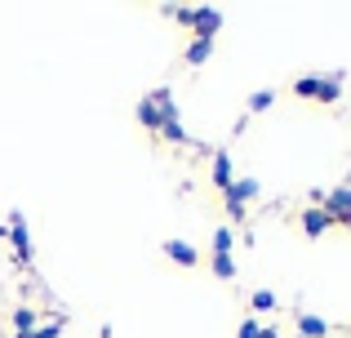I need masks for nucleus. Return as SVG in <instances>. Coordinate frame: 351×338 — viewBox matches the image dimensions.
<instances>
[{"instance_id": "obj_1", "label": "nucleus", "mask_w": 351, "mask_h": 338, "mask_svg": "<svg viewBox=\"0 0 351 338\" xmlns=\"http://www.w3.org/2000/svg\"><path fill=\"white\" fill-rule=\"evenodd\" d=\"M293 98H302V103H320V107H334L338 98H343V71H329V76H298L289 85Z\"/></svg>"}, {"instance_id": "obj_2", "label": "nucleus", "mask_w": 351, "mask_h": 338, "mask_svg": "<svg viewBox=\"0 0 351 338\" xmlns=\"http://www.w3.org/2000/svg\"><path fill=\"white\" fill-rule=\"evenodd\" d=\"M258 191H263V187H258V178H236L232 187L223 191V200H227V218H232V223H245V205L258 196Z\"/></svg>"}, {"instance_id": "obj_3", "label": "nucleus", "mask_w": 351, "mask_h": 338, "mask_svg": "<svg viewBox=\"0 0 351 338\" xmlns=\"http://www.w3.org/2000/svg\"><path fill=\"white\" fill-rule=\"evenodd\" d=\"M320 209H325L334 223H343L347 232H351V182H343V187H334L325 200H320Z\"/></svg>"}, {"instance_id": "obj_4", "label": "nucleus", "mask_w": 351, "mask_h": 338, "mask_svg": "<svg viewBox=\"0 0 351 338\" xmlns=\"http://www.w3.org/2000/svg\"><path fill=\"white\" fill-rule=\"evenodd\" d=\"M187 27H191V36H196V40H214L218 27H223V14H218V9H191Z\"/></svg>"}, {"instance_id": "obj_5", "label": "nucleus", "mask_w": 351, "mask_h": 338, "mask_svg": "<svg viewBox=\"0 0 351 338\" xmlns=\"http://www.w3.org/2000/svg\"><path fill=\"white\" fill-rule=\"evenodd\" d=\"M160 250H165V258H169V263H178V267H187V271L200 267V250H196V245H187V241H178V236H169Z\"/></svg>"}, {"instance_id": "obj_6", "label": "nucleus", "mask_w": 351, "mask_h": 338, "mask_svg": "<svg viewBox=\"0 0 351 338\" xmlns=\"http://www.w3.org/2000/svg\"><path fill=\"white\" fill-rule=\"evenodd\" d=\"M9 241H14V250H18V258L23 263H32L36 258V250H32V236H27V223H23V214H9Z\"/></svg>"}, {"instance_id": "obj_7", "label": "nucleus", "mask_w": 351, "mask_h": 338, "mask_svg": "<svg viewBox=\"0 0 351 338\" xmlns=\"http://www.w3.org/2000/svg\"><path fill=\"white\" fill-rule=\"evenodd\" d=\"M209 178H214V187L218 191H227L236 182V165H232V156L227 152H214V165H209Z\"/></svg>"}, {"instance_id": "obj_8", "label": "nucleus", "mask_w": 351, "mask_h": 338, "mask_svg": "<svg viewBox=\"0 0 351 338\" xmlns=\"http://www.w3.org/2000/svg\"><path fill=\"white\" fill-rule=\"evenodd\" d=\"M298 223H302V232H307L311 241H316L320 232H329V227H334V218H329L320 205H311V209H302V218H298Z\"/></svg>"}, {"instance_id": "obj_9", "label": "nucleus", "mask_w": 351, "mask_h": 338, "mask_svg": "<svg viewBox=\"0 0 351 338\" xmlns=\"http://www.w3.org/2000/svg\"><path fill=\"white\" fill-rule=\"evenodd\" d=\"M298 334H302V338H329V325L320 321V316L302 312V316H298Z\"/></svg>"}, {"instance_id": "obj_10", "label": "nucleus", "mask_w": 351, "mask_h": 338, "mask_svg": "<svg viewBox=\"0 0 351 338\" xmlns=\"http://www.w3.org/2000/svg\"><path fill=\"white\" fill-rule=\"evenodd\" d=\"M36 321H40V316H36V307H14V330H18V338L32 334Z\"/></svg>"}, {"instance_id": "obj_11", "label": "nucleus", "mask_w": 351, "mask_h": 338, "mask_svg": "<svg viewBox=\"0 0 351 338\" xmlns=\"http://www.w3.org/2000/svg\"><path fill=\"white\" fill-rule=\"evenodd\" d=\"M138 121H143L147 130H156V134H160V107L152 103V94H147L143 103H138Z\"/></svg>"}, {"instance_id": "obj_12", "label": "nucleus", "mask_w": 351, "mask_h": 338, "mask_svg": "<svg viewBox=\"0 0 351 338\" xmlns=\"http://www.w3.org/2000/svg\"><path fill=\"white\" fill-rule=\"evenodd\" d=\"M214 58V40H191L187 45V62L191 67H200V62H209Z\"/></svg>"}, {"instance_id": "obj_13", "label": "nucleus", "mask_w": 351, "mask_h": 338, "mask_svg": "<svg viewBox=\"0 0 351 338\" xmlns=\"http://www.w3.org/2000/svg\"><path fill=\"white\" fill-rule=\"evenodd\" d=\"M209 267H214L218 280H236V258H232V254H214V258H209Z\"/></svg>"}, {"instance_id": "obj_14", "label": "nucleus", "mask_w": 351, "mask_h": 338, "mask_svg": "<svg viewBox=\"0 0 351 338\" xmlns=\"http://www.w3.org/2000/svg\"><path fill=\"white\" fill-rule=\"evenodd\" d=\"M249 307H254V312H276V294L267 285H258L254 294H249Z\"/></svg>"}, {"instance_id": "obj_15", "label": "nucleus", "mask_w": 351, "mask_h": 338, "mask_svg": "<svg viewBox=\"0 0 351 338\" xmlns=\"http://www.w3.org/2000/svg\"><path fill=\"white\" fill-rule=\"evenodd\" d=\"M236 250V232L232 227H218L214 232V254H232Z\"/></svg>"}, {"instance_id": "obj_16", "label": "nucleus", "mask_w": 351, "mask_h": 338, "mask_svg": "<svg viewBox=\"0 0 351 338\" xmlns=\"http://www.w3.org/2000/svg\"><path fill=\"white\" fill-rule=\"evenodd\" d=\"M276 103V89H258L254 98H249V116H258V112H267V107Z\"/></svg>"}, {"instance_id": "obj_17", "label": "nucleus", "mask_w": 351, "mask_h": 338, "mask_svg": "<svg viewBox=\"0 0 351 338\" xmlns=\"http://www.w3.org/2000/svg\"><path fill=\"white\" fill-rule=\"evenodd\" d=\"M160 134H165L169 143H191V138H187V130H182L178 121H165V125H160Z\"/></svg>"}, {"instance_id": "obj_18", "label": "nucleus", "mask_w": 351, "mask_h": 338, "mask_svg": "<svg viewBox=\"0 0 351 338\" xmlns=\"http://www.w3.org/2000/svg\"><path fill=\"white\" fill-rule=\"evenodd\" d=\"M62 325H67V316H58V321H49L45 330H32L27 338H58V334H62Z\"/></svg>"}, {"instance_id": "obj_19", "label": "nucleus", "mask_w": 351, "mask_h": 338, "mask_svg": "<svg viewBox=\"0 0 351 338\" xmlns=\"http://www.w3.org/2000/svg\"><path fill=\"white\" fill-rule=\"evenodd\" d=\"M263 334V325L254 321V316H249V321H240V330H236V338H258Z\"/></svg>"}, {"instance_id": "obj_20", "label": "nucleus", "mask_w": 351, "mask_h": 338, "mask_svg": "<svg viewBox=\"0 0 351 338\" xmlns=\"http://www.w3.org/2000/svg\"><path fill=\"white\" fill-rule=\"evenodd\" d=\"M258 338H280V334H276V330H263V334H258Z\"/></svg>"}, {"instance_id": "obj_21", "label": "nucleus", "mask_w": 351, "mask_h": 338, "mask_svg": "<svg viewBox=\"0 0 351 338\" xmlns=\"http://www.w3.org/2000/svg\"><path fill=\"white\" fill-rule=\"evenodd\" d=\"M98 338H112V325H103V334H98Z\"/></svg>"}, {"instance_id": "obj_22", "label": "nucleus", "mask_w": 351, "mask_h": 338, "mask_svg": "<svg viewBox=\"0 0 351 338\" xmlns=\"http://www.w3.org/2000/svg\"><path fill=\"white\" fill-rule=\"evenodd\" d=\"M329 338H334V334H329Z\"/></svg>"}, {"instance_id": "obj_23", "label": "nucleus", "mask_w": 351, "mask_h": 338, "mask_svg": "<svg viewBox=\"0 0 351 338\" xmlns=\"http://www.w3.org/2000/svg\"><path fill=\"white\" fill-rule=\"evenodd\" d=\"M298 338H302V334H298Z\"/></svg>"}]
</instances>
